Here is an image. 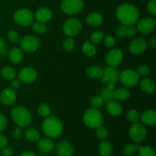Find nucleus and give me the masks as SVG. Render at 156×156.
Returning a JSON list of instances; mask_svg holds the SVG:
<instances>
[{"label": "nucleus", "instance_id": "obj_19", "mask_svg": "<svg viewBox=\"0 0 156 156\" xmlns=\"http://www.w3.org/2000/svg\"><path fill=\"white\" fill-rule=\"evenodd\" d=\"M142 123L144 125L152 126L156 123V112L153 110H146L141 114Z\"/></svg>", "mask_w": 156, "mask_h": 156}, {"label": "nucleus", "instance_id": "obj_24", "mask_svg": "<svg viewBox=\"0 0 156 156\" xmlns=\"http://www.w3.org/2000/svg\"><path fill=\"white\" fill-rule=\"evenodd\" d=\"M140 88L146 94H152L155 91V84L152 79L149 78H143L140 82Z\"/></svg>", "mask_w": 156, "mask_h": 156}, {"label": "nucleus", "instance_id": "obj_7", "mask_svg": "<svg viewBox=\"0 0 156 156\" xmlns=\"http://www.w3.org/2000/svg\"><path fill=\"white\" fill-rule=\"evenodd\" d=\"M34 14L27 9H21L16 11L14 15V20L18 24L24 27L31 25L34 22Z\"/></svg>", "mask_w": 156, "mask_h": 156}, {"label": "nucleus", "instance_id": "obj_11", "mask_svg": "<svg viewBox=\"0 0 156 156\" xmlns=\"http://www.w3.org/2000/svg\"><path fill=\"white\" fill-rule=\"evenodd\" d=\"M123 59V51L120 49L114 48L110 50L106 55V60L107 64L109 66L117 67V66L120 65Z\"/></svg>", "mask_w": 156, "mask_h": 156}, {"label": "nucleus", "instance_id": "obj_38", "mask_svg": "<svg viewBox=\"0 0 156 156\" xmlns=\"http://www.w3.org/2000/svg\"><path fill=\"white\" fill-rule=\"evenodd\" d=\"M127 119L130 123H136L140 119V114L135 109L129 110L127 112Z\"/></svg>", "mask_w": 156, "mask_h": 156}, {"label": "nucleus", "instance_id": "obj_27", "mask_svg": "<svg viewBox=\"0 0 156 156\" xmlns=\"http://www.w3.org/2000/svg\"><path fill=\"white\" fill-rule=\"evenodd\" d=\"M24 136H25L26 139L31 143L37 142L40 139L39 131L34 127L27 128L24 132Z\"/></svg>", "mask_w": 156, "mask_h": 156}, {"label": "nucleus", "instance_id": "obj_16", "mask_svg": "<svg viewBox=\"0 0 156 156\" xmlns=\"http://www.w3.org/2000/svg\"><path fill=\"white\" fill-rule=\"evenodd\" d=\"M16 92L12 88H5L0 93V103H2L3 105L7 106L13 105L16 101Z\"/></svg>", "mask_w": 156, "mask_h": 156}, {"label": "nucleus", "instance_id": "obj_54", "mask_svg": "<svg viewBox=\"0 0 156 156\" xmlns=\"http://www.w3.org/2000/svg\"><path fill=\"white\" fill-rule=\"evenodd\" d=\"M5 47H6V45H5V42L4 39L0 37V52H1L3 49L5 48Z\"/></svg>", "mask_w": 156, "mask_h": 156}, {"label": "nucleus", "instance_id": "obj_50", "mask_svg": "<svg viewBox=\"0 0 156 156\" xmlns=\"http://www.w3.org/2000/svg\"><path fill=\"white\" fill-rule=\"evenodd\" d=\"M21 82L19 79H14L13 81L12 82V89H18L21 87Z\"/></svg>", "mask_w": 156, "mask_h": 156}, {"label": "nucleus", "instance_id": "obj_20", "mask_svg": "<svg viewBox=\"0 0 156 156\" xmlns=\"http://www.w3.org/2000/svg\"><path fill=\"white\" fill-rule=\"evenodd\" d=\"M52 18V12L50 9L48 8L43 7L41 9H37L35 13V18L37 21H39L41 23H47Z\"/></svg>", "mask_w": 156, "mask_h": 156}, {"label": "nucleus", "instance_id": "obj_46", "mask_svg": "<svg viewBox=\"0 0 156 156\" xmlns=\"http://www.w3.org/2000/svg\"><path fill=\"white\" fill-rule=\"evenodd\" d=\"M147 9L149 13L155 16L156 15V1L155 0H150L147 4Z\"/></svg>", "mask_w": 156, "mask_h": 156}, {"label": "nucleus", "instance_id": "obj_49", "mask_svg": "<svg viewBox=\"0 0 156 156\" xmlns=\"http://www.w3.org/2000/svg\"><path fill=\"white\" fill-rule=\"evenodd\" d=\"M21 136H22V129H21V127L18 126L12 131V136L16 140H18L21 138Z\"/></svg>", "mask_w": 156, "mask_h": 156}, {"label": "nucleus", "instance_id": "obj_17", "mask_svg": "<svg viewBox=\"0 0 156 156\" xmlns=\"http://www.w3.org/2000/svg\"><path fill=\"white\" fill-rule=\"evenodd\" d=\"M56 154L59 156H72L74 152L73 146L66 140H62L56 145Z\"/></svg>", "mask_w": 156, "mask_h": 156}, {"label": "nucleus", "instance_id": "obj_40", "mask_svg": "<svg viewBox=\"0 0 156 156\" xmlns=\"http://www.w3.org/2000/svg\"><path fill=\"white\" fill-rule=\"evenodd\" d=\"M108 131L107 129H105L103 126H100V127L97 128V131H96V136L98 138L101 140H105L108 137Z\"/></svg>", "mask_w": 156, "mask_h": 156}, {"label": "nucleus", "instance_id": "obj_2", "mask_svg": "<svg viewBox=\"0 0 156 156\" xmlns=\"http://www.w3.org/2000/svg\"><path fill=\"white\" fill-rule=\"evenodd\" d=\"M42 129L48 138L56 139L62 134L63 126L62 122L57 117L49 116L43 121Z\"/></svg>", "mask_w": 156, "mask_h": 156}, {"label": "nucleus", "instance_id": "obj_26", "mask_svg": "<svg viewBox=\"0 0 156 156\" xmlns=\"http://www.w3.org/2000/svg\"><path fill=\"white\" fill-rule=\"evenodd\" d=\"M98 151L101 156H111L113 154V146L109 142L103 140L99 144Z\"/></svg>", "mask_w": 156, "mask_h": 156}, {"label": "nucleus", "instance_id": "obj_3", "mask_svg": "<svg viewBox=\"0 0 156 156\" xmlns=\"http://www.w3.org/2000/svg\"><path fill=\"white\" fill-rule=\"evenodd\" d=\"M104 116L98 109L90 108L87 110L83 115V122L88 127L91 129H97L103 125Z\"/></svg>", "mask_w": 156, "mask_h": 156}, {"label": "nucleus", "instance_id": "obj_10", "mask_svg": "<svg viewBox=\"0 0 156 156\" xmlns=\"http://www.w3.org/2000/svg\"><path fill=\"white\" fill-rule=\"evenodd\" d=\"M21 50L25 52L36 51L40 46V41L37 37L32 35H26L19 41Z\"/></svg>", "mask_w": 156, "mask_h": 156}, {"label": "nucleus", "instance_id": "obj_9", "mask_svg": "<svg viewBox=\"0 0 156 156\" xmlns=\"http://www.w3.org/2000/svg\"><path fill=\"white\" fill-rule=\"evenodd\" d=\"M146 135H147V130L146 126L138 122L134 123L129 129V136L131 140L135 143H140L144 141Z\"/></svg>", "mask_w": 156, "mask_h": 156}, {"label": "nucleus", "instance_id": "obj_52", "mask_svg": "<svg viewBox=\"0 0 156 156\" xmlns=\"http://www.w3.org/2000/svg\"><path fill=\"white\" fill-rule=\"evenodd\" d=\"M147 46H149L152 48H155L156 47V38L155 37H152L147 42Z\"/></svg>", "mask_w": 156, "mask_h": 156}, {"label": "nucleus", "instance_id": "obj_15", "mask_svg": "<svg viewBox=\"0 0 156 156\" xmlns=\"http://www.w3.org/2000/svg\"><path fill=\"white\" fill-rule=\"evenodd\" d=\"M147 47V41L144 38L137 37L129 44V51L134 55H140L146 51Z\"/></svg>", "mask_w": 156, "mask_h": 156}, {"label": "nucleus", "instance_id": "obj_30", "mask_svg": "<svg viewBox=\"0 0 156 156\" xmlns=\"http://www.w3.org/2000/svg\"><path fill=\"white\" fill-rule=\"evenodd\" d=\"M82 51L86 56H93L97 53V49L94 44H93L89 40H87L82 46Z\"/></svg>", "mask_w": 156, "mask_h": 156}, {"label": "nucleus", "instance_id": "obj_43", "mask_svg": "<svg viewBox=\"0 0 156 156\" xmlns=\"http://www.w3.org/2000/svg\"><path fill=\"white\" fill-rule=\"evenodd\" d=\"M126 26L121 25L118 26L115 30V35L118 38H123L126 37Z\"/></svg>", "mask_w": 156, "mask_h": 156}, {"label": "nucleus", "instance_id": "obj_51", "mask_svg": "<svg viewBox=\"0 0 156 156\" xmlns=\"http://www.w3.org/2000/svg\"><path fill=\"white\" fill-rule=\"evenodd\" d=\"M8 144V140L4 135L0 133V148H3L5 146H7Z\"/></svg>", "mask_w": 156, "mask_h": 156}, {"label": "nucleus", "instance_id": "obj_34", "mask_svg": "<svg viewBox=\"0 0 156 156\" xmlns=\"http://www.w3.org/2000/svg\"><path fill=\"white\" fill-rule=\"evenodd\" d=\"M32 30L37 34H44L47 32V27L44 23L36 21L34 23H32Z\"/></svg>", "mask_w": 156, "mask_h": 156}, {"label": "nucleus", "instance_id": "obj_13", "mask_svg": "<svg viewBox=\"0 0 156 156\" xmlns=\"http://www.w3.org/2000/svg\"><path fill=\"white\" fill-rule=\"evenodd\" d=\"M37 77V71L32 67H24L18 73V79L21 82L30 84L36 80Z\"/></svg>", "mask_w": 156, "mask_h": 156}, {"label": "nucleus", "instance_id": "obj_14", "mask_svg": "<svg viewBox=\"0 0 156 156\" xmlns=\"http://www.w3.org/2000/svg\"><path fill=\"white\" fill-rule=\"evenodd\" d=\"M119 72L116 69V67L109 66L105 69L103 70V74H102L101 81L102 82L106 84L110 83H116L119 79Z\"/></svg>", "mask_w": 156, "mask_h": 156}, {"label": "nucleus", "instance_id": "obj_41", "mask_svg": "<svg viewBox=\"0 0 156 156\" xmlns=\"http://www.w3.org/2000/svg\"><path fill=\"white\" fill-rule=\"evenodd\" d=\"M7 38L8 40L12 43L18 42V40H19V34H18V32L16 31L15 30H9L7 34Z\"/></svg>", "mask_w": 156, "mask_h": 156}, {"label": "nucleus", "instance_id": "obj_31", "mask_svg": "<svg viewBox=\"0 0 156 156\" xmlns=\"http://www.w3.org/2000/svg\"><path fill=\"white\" fill-rule=\"evenodd\" d=\"M1 76L5 80H13L17 76V72L12 67H5L1 70Z\"/></svg>", "mask_w": 156, "mask_h": 156}, {"label": "nucleus", "instance_id": "obj_36", "mask_svg": "<svg viewBox=\"0 0 156 156\" xmlns=\"http://www.w3.org/2000/svg\"><path fill=\"white\" fill-rule=\"evenodd\" d=\"M104 37H105V34L101 30H96L91 34L90 41L93 44H98L103 41Z\"/></svg>", "mask_w": 156, "mask_h": 156}, {"label": "nucleus", "instance_id": "obj_53", "mask_svg": "<svg viewBox=\"0 0 156 156\" xmlns=\"http://www.w3.org/2000/svg\"><path fill=\"white\" fill-rule=\"evenodd\" d=\"M20 156H36V155H35L34 152H32V151L27 150V151H24V152H23L20 155Z\"/></svg>", "mask_w": 156, "mask_h": 156}, {"label": "nucleus", "instance_id": "obj_23", "mask_svg": "<svg viewBox=\"0 0 156 156\" xmlns=\"http://www.w3.org/2000/svg\"><path fill=\"white\" fill-rule=\"evenodd\" d=\"M37 147L42 152L48 153L53 150L54 144L50 138H40L37 141Z\"/></svg>", "mask_w": 156, "mask_h": 156}, {"label": "nucleus", "instance_id": "obj_37", "mask_svg": "<svg viewBox=\"0 0 156 156\" xmlns=\"http://www.w3.org/2000/svg\"><path fill=\"white\" fill-rule=\"evenodd\" d=\"M105 102L104 101L103 99L100 97V96H94L90 99L89 104L92 108H95V109H99L100 108L104 106Z\"/></svg>", "mask_w": 156, "mask_h": 156}, {"label": "nucleus", "instance_id": "obj_25", "mask_svg": "<svg viewBox=\"0 0 156 156\" xmlns=\"http://www.w3.org/2000/svg\"><path fill=\"white\" fill-rule=\"evenodd\" d=\"M9 56L12 63L19 64L23 59V53L21 49L15 47L9 51Z\"/></svg>", "mask_w": 156, "mask_h": 156}, {"label": "nucleus", "instance_id": "obj_21", "mask_svg": "<svg viewBox=\"0 0 156 156\" xmlns=\"http://www.w3.org/2000/svg\"><path fill=\"white\" fill-rule=\"evenodd\" d=\"M107 85V87L101 90L98 95L105 102H108L114 99V91L115 90V83H110Z\"/></svg>", "mask_w": 156, "mask_h": 156}, {"label": "nucleus", "instance_id": "obj_32", "mask_svg": "<svg viewBox=\"0 0 156 156\" xmlns=\"http://www.w3.org/2000/svg\"><path fill=\"white\" fill-rule=\"evenodd\" d=\"M139 145L135 143H129L123 148V154L125 156H133L136 154L139 149Z\"/></svg>", "mask_w": 156, "mask_h": 156}, {"label": "nucleus", "instance_id": "obj_12", "mask_svg": "<svg viewBox=\"0 0 156 156\" xmlns=\"http://www.w3.org/2000/svg\"><path fill=\"white\" fill-rule=\"evenodd\" d=\"M137 30L143 34H151L155 28L156 22L153 18H145L137 21Z\"/></svg>", "mask_w": 156, "mask_h": 156}, {"label": "nucleus", "instance_id": "obj_44", "mask_svg": "<svg viewBox=\"0 0 156 156\" xmlns=\"http://www.w3.org/2000/svg\"><path fill=\"white\" fill-rule=\"evenodd\" d=\"M137 28L132 26H126V37H133L137 34Z\"/></svg>", "mask_w": 156, "mask_h": 156}, {"label": "nucleus", "instance_id": "obj_8", "mask_svg": "<svg viewBox=\"0 0 156 156\" xmlns=\"http://www.w3.org/2000/svg\"><path fill=\"white\" fill-rule=\"evenodd\" d=\"M82 24L80 20L78 18H71L64 22L62 30L67 36L72 37L79 34L82 30Z\"/></svg>", "mask_w": 156, "mask_h": 156}, {"label": "nucleus", "instance_id": "obj_47", "mask_svg": "<svg viewBox=\"0 0 156 156\" xmlns=\"http://www.w3.org/2000/svg\"><path fill=\"white\" fill-rule=\"evenodd\" d=\"M14 151L13 149L9 146H5V147L2 148L1 150V155L2 156H12L13 155Z\"/></svg>", "mask_w": 156, "mask_h": 156}, {"label": "nucleus", "instance_id": "obj_18", "mask_svg": "<svg viewBox=\"0 0 156 156\" xmlns=\"http://www.w3.org/2000/svg\"><path fill=\"white\" fill-rule=\"evenodd\" d=\"M106 111L111 116H119L123 112V107L117 100H111L107 102Z\"/></svg>", "mask_w": 156, "mask_h": 156}, {"label": "nucleus", "instance_id": "obj_33", "mask_svg": "<svg viewBox=\"0 0 156 156\" xmlns=\"http://www.w3.org/2000/svg\"><path fill=\"white\" fill-rule=\"evenodd\" d=\"M37 111L38 114L41 117H44V118L49 117L51 114V108H50V107L47 104L45 103L41 104L39 105V107L37 108Z\"/></svg>", "mask_w": 156, "mask_h": 156}, {"label": "nucleus", "instance_id": "obj_4", "mask_svg": "<svg viewBox=\"0 0 156 156\" xmlns=\"http://www.w3.org/2000/svg\"><path fill=\"white\" fill-rule=\"evenodd\" d=\"M13 121L20 127H26L31 122V114L24 107H16L11 112Z\"/></svg>", "mask_w": 156, "mask_h": 156}, {"label": "nucleus", "instance_id": "obj_42", "mask_svg": "<svg viewBox=\"0 0 156 156\" xmlns=\"http://www.w3.org/2000/svg\"><path fill=\"white\" fill-rule=\"evenodd\" d=\"M136 73H138L139 76L142 77H146L150 73V69L147 65H142L137 69Z\"/></svg>", "mask_w": 156, "mask_h": 156}, {"label": "nucleus", "instance_id": "obj_55", "mask_svg": "<svg viewBox=\"0 0 156 156\" xmlns=\"http://www.w3.org/2000/svg\"><path fill=\"white\" fill-rule=\"evenodd\" d=\"M0 57H1V55H0Z\"/></svg>", "mask_w": 156, "mask_h": 156}, {"label": "nucleus", "instance_id": "obj_1", "mask_svg": "<svg viewBox=\"0 0 156 156\" xmlns=\"http://www.w3.org/2000/svg\"><path fill=\"white\" fill-rule=\"evenodd\" d=\"M116 16L123 25L132 26L137 23L140 18V12L135 5L129 3H123L118 6Z\"/></svg>", "mask_w": 156, "mask_h": 156}, {"label": "nucleus", "instance_id": "obj_48", "mask_svg": "<svg viewBox=\"0 0 156 156\" xmlns=\"http://www.w3.org/2000/svg\"><path fill=\"white\" fill-rule=\"evenodd\" d=\"M7 126V119L4 114L0 113V133L2 132Z\"/></svg>", "mask_w": 156, "mask_h": 156}, {"label": "nucleus", "instance_id": "obj_45", "mask_svg": "<svg viewBox=\"0 0 156 156\" xmlns=\"http://www.w3.org/2000/svg\"><path fill=\"white\" fill-rule=\"evenodd\" d=\"M103 41L105 46L108 47H112L115 45V39H114V37H112L111 35H107V36H105Z\"/></svg>", "mask_w": 156, "mask_h": 156}, {"label": "nucleus", "instance_id": "obj_29", "mask_svg": "<svg viewBox=\"0 0 156 156\" xmlns=\"http://www.w3.org/2000/svg\"><path fill=\"white\" fill-rule=\"evenodd\" d=\"M103 69L98 66H91L86 70V73L89 77L92 79H99L103 74Z\"/></svg>", "mask_w": 156, "mask_h": 156}, {"label": "nucleus", "instance_id": "obj_28", "mask_svg": "<svg viewBox=\"0 0 156 156\" xmlns=\"http://www.w3.org/2000/svg\"><path fill=\"white\" fill-rule=\"evenodd\" d=\"M130 97V91L126 88H120L114 91V98L117 101L127 100Z\"/></svg>", "mask_w": 156, "mask_h": 156}, {"label": "nucleus", "instance_id": "obj_22", "mask_svg": "<svg viewBox=\"0 0 156 156\" xmlns=\"http://www.w3.org/2000/svg\"><path fill=\"white\" fill-rule=\"evenodd\" d=\"M86 22L91 27H98L103 22V15L99 12H91L87 16Z\"/></svg>", "mask_w": 156, "mask_h": 156}, {"label": "nucleus", "instance_id": "obj_39", "mask_svg": "<svg viewBox=\"0 0 156 156\" xmlns=\"http://www.w3.org/2000/svg\"><path fill=\"white\" fill-rule=\"evenodd\" d=\"M75 46H76L75 41L70 37L64 40L62 47H63L64 50H66V51H72L75 48Z\"/></svg>", "mask_w": 156, "mask_h": 156}, {"label": "nucleus", "instance_id": "obj_5", "mask_svg": "<svg viewBox=\"0 0 156 156\" xmlns=\"http://www.w3.org/2000/svg\"><path fill=\"white\" fill-rule=\"evenodd\" d=\"M119 79L122 85L127 88H132L136 86L140 81V76L136 71L130 69H127L121 72L119 74Z\"/></svg>", "mask_w": 156, "mask_h": 156}, {"label": "nucleus", "instance_id": "obj_6", "mask_svg": "<svg viewBox=\"0 0 156 156\" xmlns=\"http://www.w3.org/2000/svg\"><path fill=\"white\" fill-rule=\"evenodd\" d=\"M84 7L83 0H62L60 4L61 10L67 15H76Z\"/></svg>", "mask_w": 156, "mask_h": 156}, {"label": "nucleus", "instance_id": "obj_35", "mask_svg": "<svg viewBox=\"0 0 156 156\" xmlns=\"http://www.w3.org/2000/svg\"><path fill=\"white\" fill-rule=\"evenodd\" d=\"M138 152L139 156H156L155 150L150 146H140Z\"/></svg>", "mask_w": 156, "mask_h": 156}]
</instances>
